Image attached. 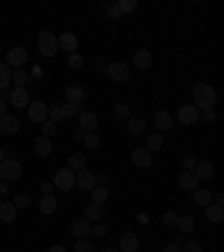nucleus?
<instances>
[{"instance_id": "41", "label": "nucleus", "mask_w": 224, "mask_h": 252, "mask_svg": "<svg viewBox=\"0 0 224 252\" xmlns=\"http://www.w3.org/2000/svg\"><path fill=\"white\" fill-rule=\"evenodd\" d=\"M14 207L16 210H25V207H29V203H31V198L27 194H18V196H14Z\"/></svg>"}, {"instance_id": "39", "label": "nucleus", "mask_w": 224, "mask_h": 252, "mask_svg": "<svg viewBox=\"0 0 224 252\" xmlns=\"http://www.w3.org/2000/svg\"><path fill=\"white\" fill-rule=\"evenodd\" d=\"M117 9L121 14H130V11L137 9V0H117Z\"/></svg>"}, {"instance_id": "33", "label": "nucleus", "mask_w": 224, "mask_h": 252, "mask_svg": "<svg viewBox=\"0 0 224 252\" xmlns=\"http://www.w3.org/2000/svg\"><path fill=\"white\" fill-rule=\"evenodd\" d=\"M11 72H14V70H11L7 63H0V90H7V88H9Z\"/></svg>"}, {"instance_id": "32", "label": "nucleus", "mask_w": 224, "mask_h": 252, "mask_svg": "<svg viewBox=\"0 0 224 252\" xmlns=\"http://www.w3.org/2000/svg\"><path fill=\"white\" fill-rule=\"evenodd\" d=\"M128 131H130V135H141V133L146 131V122L141 120V117H130L128 120Z\"/></svg>"}, {"instance_id": "3", "label": "nucleus", "mask_w": 224, "mask_h": 252, "mask_svg": "<svg viewBox=\"0 0 224 252\" xmlns=\"http://www.w3.org/2000/svg\"><path fill=\"white\" fill-rule=\"evenodd\" d=\"M21 176H23L21 162H16V160H7V158L0 162V180L11 183V180H18Z\"/></svg>"}, {"instance_id": "34", "label": "nucleus", "mask_w": 224, "mask_h": 252, "mask_svg": "<svg viewBox=\"0 0 224 252\" xmlns=\"http://www.w3.org/2000/svg\"><path fill=\"white\" fill-rule=\"evenodd\" d=\"M83 110H81V106H76V104H65L61 106V117L63 120H70V117H76V115H81Z\"/></svg>"}, {"instance_id": "54", "label": "nucleus", "mask_w": 224, "mask_h": 252, "mask_svg": "<svg viewBox=\"0 0 224 252\" xmlns=\"http://www.w3.org/2000/svg\"><path fill=\"white\" fill-rule=\"evenodd\" d=\"M83 137H85V133L81 131V128H76V131H74V140H78V142H83Z\"/></svg>"}, {"instance_id": "53", "label": "nucleus", "mask_w": 224, "mask_h": 252, "mask_svg": "<svg viewBox=\"0 0 224 252\" xmlns=\"http://www.w3.org/2000/svg\"><path fill=\"white\" fill-rule=\"evenodd\" d=\"M108 183H110V176H99L97 178V187H105Z\"/></svg>"}, {"instance_id": "36", "label": "nucleus", "mask_w": 224, "mask_h": 252, "mask_svg": "<svg viewBox=\"0 0 224 252\" xmlns=\"http://www.w3.org/2000/svg\"><path fill=\"white\" fill-rule=\"evenodd\" d=\"M83 144H85V149H88V151H99L101 140H99V135H97V133H85Z\"/></svg>"}, {"instance_id": "16", "label": "nucleus", "mask_w": 224, "mask_h": 252, "mask_svg": "<svg viewBox=\"0 0 224 252\" xmlns=\"http://www.w3.org/2000/svg\"><path fill=\"white\" fill-rule=\"evenodd\" d=\"M132 162H135L139 169H148L152 164V156L144 147H137L135 151H132Z\"/></svg>"}, {"instance_id": "52", "label": "nucleus", "mask_w": 224, "mask_h": 252, "mask_svg": "<svg viewBox=\"0 0 224 252\" xmlns=\"http://www.w3.org/2000/svg\"><path fill=\"white\" fill-rule=\"evenodd\" d=\"M97 72H99V74H105V72H108V63H105V61H99V63H97Z\"/></svg>"}, {"instance_id": "29", "label": "nucleus", "mask_w": 224, "mask_h": 252, "mask_svg": "<svg viewBox=\"0 0 224 252\" xmlns=\"http://www.w3.org/2000/svg\"><path fill=\"white\" fill-rule=\"evenodd\" d=\"M164 147V137H162V133H152V135H148L146 137V151L148 153H152V151H159V149Z\"/></svg>"}, {"instance_id": "48", "label": "nucleus", "mask_w": 224, "mask_h": 252, "mask_svg": "<svg viewBox=\"0 0 224 252\" xmlns=\"http://www.w3.org/2000/svg\"><path fill=\"white\" fill-rule=\"evenodd\" d=\"M76 252H92V243L88 239H76V246H74Z\"/></svg>"}, {"instance_id": "22", "label": "nucleus", "mask_w": 224, "mask_h": 252, "mask_svg": "<svg viewBox=\"0 0 224 252\" xmlns=\"http://www.w3.org/2000/svg\"><path fill=\"white\" fill-rule=\"evenodd\" d=\"M193 173L198 176V180H211L215 173V167L211 162H198L193 169Z\"/></svg>"}, {"instance_id": "5", "label": "nucleus", "mask_w": 224, "mask_h": 252, "mask_svg": "<svg viewBox=\"0 0 224 252\" xmlns=\"http://www.w3.org/2000/svg\"><path fill=\"white\" fill-rule=\"evenodd\" d=\"M54 187L61 189V191H70L72 187H76V180H74V171L72 169H58L56 176H54Z\"/></svg>"}, {"instance_id": "23", "label": "nucleus", "mask_w": 224, "mask_h": 252, "mask_svg": "<svg viewBox=\"0 0 224 252\" xmlns=\"http://www.w3.org/2000/svg\"><path fill=\"white\" fill-rule=\"evenodd\" d=\"M155 126L157 131H168L173 126V115L168 113V110H159V113H155Z\"/></svg>"}, {"instance_id": "9", "label": "nucleus", "mask_w": 224, "mask_h": 252, "mask_svg": "<svg viewBox=\"0 0 224 252\" xmlns=\"http://www.w3.org/2000/svg\"><path fill=\"white\" fill-rule=\"evenodd\" d=\"M47 110H50V106L45 104V101H31L29 106H27V115H29L31 122H45L47 120Z\"/></svg>"}, {"instance_id": "6", "label": "nucleus", "mask_w": 224, "mask_h": 252, "mask_svg": "<svg viewBox=\"0 0 224 252\" xmlns=\"http://www.w3.org/2000/svg\"><path fill=\"white\" fill-rule=\"evenodd\" d=\"M27 59H29V54H27V50L25 47H11L9 52H7V65H9L11 70H21L23 65H25L27 63Z\"/></svg>"}, {"instance_id": "55", "label": "nucleus", "mask_w": 224, "mask_h": 252, "mask_svg": "<svg viewBox=\"0 0 224 252\" xmlns=\"http://www.w3.org/2000/svg\"><path fill=\"white\" fill-rule=\"evenodd\" d=\"M213 205H224V196L222 194H215L213 196Z\"/></svg>"}, {"instance_id": "37", "label": "nucleus", "mask_w": 224, "mask_h": 252, "mask_svg": "<svg viewBox=\"0 0 224 252\" xmlns=\"http://www.w3.org/2000/svg\"><path fill=\"white\" fill-rule=\"evenodd\" d=\"M177 219H179V214L177 212H173V210H168V212L162 214V223L166 227H177Z\"/></svg>"}, {"instance_id": "31", "label": "nucleus", "mask_w": 224, "mask_h": 252, "mask_svg": "<svg viewBox=\"0 0 224 252\" xmlns=\"http://www.w3.org/2000/svg\"><path fill=\"white\" fill-rule=\"evenodd\" d=\"M90 196H92L94 205H105V200L110 198V191H108V187H94L90 191Z\"/></svg>"}, {"instance_id": "4", "label": "nucleus", "mask_w": 224, "mask_h": 252, "mask_svg": "<svg viewBox=\"0 0 224 252\" xmlns=\"http://www.w3.org/2000/svg\"><path fill=\"white\" fill-rule=\"evenodd\" d=\"M108 74L112 81H117V84H124V81H128L130 79V68H128V63L124 61H112L108 63Z\"/></svg>"}, {"instance_id": "51", "label": "nucleus", "mask_w": 224, "mask_h": 252, "mask_svg": "<svg viewBox=\"0 0 224 252\" xmlns=\"http://www.w3.org/2000/svg\"><path fill=\"white\" fill-rule=\"evenodd\" d=\"M52 187H54V185L50 183V180H45V183H41V191H43V196H45V194H52Z\"/></svg>"}, {"instance_id": "25", "label": "nucleus", "mask_w": 224, "mask_h": 252, "mask_svg": "<svg viewBox=\"0 0 224 252\" xmlns=\"http://www.w3.org/2000/svg\"><path fill=\"white\" fill-rule=\"evenodd\" d=\"M34 151H36L38 156H43V158H45V156H50V153L54 151V144H52V140H50V137H43V135H41L36 142H34Z\"/></svg>"}, {"instance_id": "56", "label": "nucleus", "mask_w": 224, "mask_h": 252, "mask_svg": "<svg viewBox=\"0 0 224 252\" xmlns=\"http://www.w3.org/2000/svg\"><path fill=\"white\" fill-rule=\"evenodd\" d=\"M7 115V101L0 99V117H5Z\"/></svg>"}, {"instance_id": "19", "label": "nucleus", "mask_w": 224, "mask_h": 252, "mask_svg": "<svg viewBox=\"0 0 224 252\" xmlns=\"http://www.w3.org/2000/svg\"><path fill=\"white\" fill-rule=\"evenodd\" d=\"M90 230H92V223L85 219H78L72 223V234L76 236V239H88L90 236Z\"/></svg>"}, {"instance_id": "14", "label": "nucleus", "mask_w": 224, "mask_h": 252, "mask_svg": "<svg viewBox=\"0 0 224 252\" xmlns=\"http://www.w3.org/2000/svg\"><path fill=\"white\" fill-rule=\"evenodd\" d=\"M97 126H99V117L94 115V113H81L78 115V128L83 133H94Z\"/></svg>"}, {"instance_id": "28", "label": "nucleus", "mask_w": 224, "mask_h": 252, "mask_svg": "<svg viewBox=\"0 0 224 252\" xmlns=\"http://www.w3.org/2000/svg\"><path fill=\"white\" fill-rule=\"evenodd\" d=\"M195 225H198V223H195V219H193V216H188V214H184V216H179V219H177V227H179V232H182V234H191V232L195 230Z\"/></svg>"}, {"instance_id": "26", "label": "nucleus", "mask_w": 224, "mask_h": 252, "mask_svg": "<svg viewBox=\"0 0 224 252\" xmlns=\"http://www.w3.org/2000/svg\"><path fill=\"white\" fill-rule=\"evenodd\" d=\"M204 210H206V220H209V223H222V219H224V210H222V205H213L211 203L209 207H204Z\"/></svg>"}, {"instance_id": "49", "label": "nucleus", "mask_w": 224, "mask_h": 252, "mask_svg": "<svg viewBox=\"0 0 224 252\" xmlns=\"http://www.w3.org/2000/svg\"><path fill=\"white\" fill-rule=\"evenodd\" d=\"M199 117H202L206 124H213L218 115H215V108H206V110H199Z\"/></svg>"}, {"instance_id": "58", "label": "nucleus", "mask_w": 224, "mask_h": 252, "mask_svg": "<svg viewBox=\"0 0 224 252\" xmlns=\"http://www.w3.org/2000/svg\"><path fill=\"white\" fill-rule=\"evenodd\" d=\"M47 252H68V250H65V248H63V246H52V248H50V250H47Z\"/></svg>"}, {"instance_id": "44", "label": "nucleus", "mask_w": 224, "mask_h": 252, "mask_svg": "<svg viewBox=\"0 0 224 252\" xmlns=\"http://www.w3.org/2000/svg\"><path fill=\"white\" fill-rule=\"evenodd\" d=\"M47 117H50V122L58 124V122L63 120V117H61V106H50V110H47Z\"/></svg>"}, {"instance_id": "43", "label": "nucleus", "mask_w": 224, "mask_h": 252, "mask_svg": "<svg viewBox=\"0 0 224 252\" xmlns=\"http://www.w3.org/2000/svg\"><path fill=\"white\" fill-rule=\"evenodd\" d=\"M68 65H70L72 70H78L81 65H83V57H81V54H76V52L68 54Z\"/></svg>"}, {"instance_id": "7", "label": "nucleus", "mask_w": 224, "mask_h": 252, "mask_svg": "<svg viewBox=\"0 0 224 252\" xmlns=\"http://www.w3.org/2000/svg\"><path fill=\"white\" fill-rule=\"evenodd\" d=\"M177 120L182 122L184 126H193L199 122V108H195L193 104H186L177 110Z\"/></svg>"}, {"instance_id": "18", "label": "nucleus", "mask_w": 224, "mask_h": 252, "mask_svg": "<svg viewBox=\"0 0 224 252\" xmlns=\"http://www.w3.org/2000/svg\"><path fill=\"white\" fill-rule=\"evenodd\" d=\"M198 185H199V180L193 171H184L182 176H179V189H184V191H195Z\"/></svg>"}, {"instance_id": "47", "label": "nucleus", "mask_w": 224, "mask_h": 252, "mask_svg": "<svg viewBox=\"0 0 224 252\" xmlns=\"http://www.w3.org/2000/svg\"><path fill=\"white\" fill-rule=\"evenodd\" d=\"M105 11H108V18H112V21H119L121 18V11L117 9V2H108V5H105Z\"/></svg>"}, {"instance_id": "27", "label": "nucleus", "mask_w": 224, "mask_h": 252, "mask_svg": "<svg viewBox=\"0 0 224 252\" xmlns=\"http://www.w3.org/2000/svg\"><path fill=\"white\" fill-rule=\"evenodd\" d=\"M101 216H103V205L90 203L88 207H85V220H90V223H97V220H101Z\"/></svg>"}, {"instance_id": "45", "label": "nucleus", "mask_w": 224, "mask_h": 252, "mask_svg": "<svg viewBox=\"0 0 224 252\" xmlns=\"http://www.w3.org/2000/svg\"><path fill=\"white\" fill-rule=\"evenodd\" d=\"M43 137H52L54 133H56V124H54V122H50V120H45L43 122Z\"/></svg>"}, {"instance_id": "24", "label": "nucleus", "mask_w": 224, "mask_h": 252, "mask_svg": "<svg viewBox=\"0 0 224 252\" xmlns=\"http://www.w3.org/2000/svg\"><path fill=\"white\" fill-rule=\"evenodd\" d=\"M193 203L199 205V207H209L211 203H213V194H211L209 189H195L193 191Z\"/></svg>"}, {"instance_id": "21", "label": "nucleus", "mask_w": 224, "mask_h": 252, "mask_svg": "<svg viewBox=\"0 0 224 252\" xmlns=\"http://www.w3.org/2000/svg\"><path fill=\"white\" fill-rule=\"evenodd\" d=\"M16 214H18V210L14 207V203H11V200L0 203V220H2V223H14Z\"/></svg>"}, {"instance_id": "17", "label": "nucleus", "mask_w": 224, "mask_h": 252, "mask_svg": "<svg viewBox=\"0 0 224 252\" xmlns=\"http://www.w3.org/2000/svg\"><path fill=\"white\" fill-rule=\"evenodd\" d=\"M85 99V90L81 88V86H68L65 88V101L68 104H81V101Z\"/></svg>"}, {"instance_id": "40", "label": "nucleus", "mask_w": 224, "mask_h": 252, "mask_svg": "<svg viewBox=\"0 0 224 252\" xmlns=\"http://www.w3.org/2000/svg\"><path fill=\"white\" fill-rule=\"evenodd\" d=\"M184 252H204V246L198 241V239H186L182 246Z\"/></svg>"}, {"instance_id": "20", "label": "nucleus", "mask_w": 224, "mask_h": 252, "mask_svg": "<svg viewBox=\"0 0 224 252\" xmlns=\"http://www.w3.org/2000/svg\"><path fill=\"white\" fill-rule=\"evenodd\" d=\"M56 207H58V200L54 198L52 194H45L41 198V205H38V210H41L43 216H52L54 212H56Z\"/></svg>"}, {"instance_id": "2", "label": "nucleus", "mask_w": 224, "mask_h": 252, "mask_svg": "<svg viewBox=\"0 0 224 252\" xmlns=\"http://www.w3.org/2000/svg\"><path fill=\"white\" fill-rule=\"evenodd\" d=\"M36 43H38V52H41L43 57H47V59H52L54 54L58 52V41H56V36H54L50 30H43L41 34H38Z\"/></svg>"}, {"instance_id": "59", "label": "nucleus", "mask_w": 224, "mask_h": 252, "mask_svg": "<svg viewBox=\"0 0 224 252\" xmlns=\"http://www.w3.org/2000/svg\"><path fill=\"white\" fill-rule=\"evenodd\" d=\"M184 241H186V234H179V236H177V241H175V243H179V246H182Z\"/></svg>"}, {"instance_id": "13", "label": "nucleus", "mask_w": 224, "mask_h": 252, "mask_svg": "<svg viewBox=\"0 0 224 252\" xmlns=\"http://www.w3.org/2000/svg\"><path fill=\"white\" fill-rule=\"evenodd\" d=\"M56 41H58V50H65L68 54L76 52V47H78V38L74 36L72 32H63L61 36H56Z\"/></svg>"}, {"instance_id": "61", "label": "nucleus", "mask_w": 224, "mask_h": 252, "mask_svg": "<svg viewBox=\"0 0 224 252\" xmlns=\"http://www.w3.org/2000/svg\"><path fill=\"white\" fill-rule=\"evenodd\" d=\"M2 160H5V151H2V149H0V162H2Z\"/></svg>"}, {"instance_id": "50", "label": "nucleus", "mask_w": 224, "mask_h": 252, "mask_svg": "<svg viewBox=\"0 0 224 252\" xmlns=\"http://www.w3.org/2000/svg\"><path fill=\"white\" fill-rule=\"evenodd\" d=\"M162 252H184V250H182V246H179V243H175V241H173V243H168V246L164 248Z\"/></svg>"}, {"instance_id": "35", "label": "nucleus", "mask_w": 224, "mask_h": 252, "mask_svg": "<svg viewBox=\"0 0 224 252\" xmlns=\"http://www.w3.org/2000/svg\"><path fill=\"white\" fill-rule=\"evenodd\" d=\"M11 81H14L16 88H25V84L29 81V74H27L23 68L21 70H14V72H11Z\"/></svg>"}, {"instance_id": "15", "label": "nucleus", "mask_w": 224, "mask_h": 252, "mask_svg": "<svg viewBox=\"0 0 224 252\" xmlns=\"http://www.w3.org/2000/svg\"><path fill=\"white\" fill-rule=\"evenodd\" d=\"M139 250V236L132 232H125L119 239V252H137Z\"/></svg>"}, {"instance_id": "38", "label": "nucleus", "mask_w": 224, "mask_h": 252, "mask_svg": "<svg viewBox=\"0 0 224 252\" xmlns=\"http://www.w3.org/2000/svg\"><path fill=\"white\" fill-rule=\"evenodd\" d=\"M115 117H117V120H119V122H128V120H130V108H128V106H125V104H117L115 106Z\"/></svg>"}, {"instance_id": "60", "label": "nucleus", "mask_w": 224, "mask_h": 252, "mask_svg": "<svg viewBox=\"0 0 224 252\" xmlns=\"http://www.w3.org/2000/svg\"><path fill=\"white\" fill-rule=\"evenodd\" d=\"M103 252H119V248H105Z\"/></svg>"}, {"instance_id": "12", "label": "nucleus", "mask_w": 224, "mask_h": 252, "mask_svg": "<svg viewBox=\"0 0 224 252\" xmlns=\"http://www.w3.org/2000/svg\"><path fill=\"white\" fill-rule=\"evenodd\" d=\"M9 101L14 108H27L29 106V93H27V88L9 90Z\"/></svg>"}, {"instance_id": "46", "label": "nucleus", "mask_w": 224, "mask_h": 252, "mask_svg": "<svg viewBox=\"0 0 224 252\" xmlns=\"http://www.w3.org/2000/svg\"><path fill=\"white\" fill-rule=\"evenodd\" d=\"M195 164H198V160H195V158L191 156V153H186V156L182 158V167H184V171H193Z\"/></svg>"}, {"instance_id": "1", "label": "nucleus", "mask_w": 224, "mask_h": 252, "mask_svg": "<svg viewBox=\"0 0 224 252\" xmlns=\"http://www.w3.org/2000/svg\"><path fill=\"white\" fill-rule=\"evenodd\" d=\"M218 104V93L213 90V86L206 84V81H199L195 84L193 88V106L199 110H206V108H215Z\"/></svg>"}, {"instance_id": "8", "label": "nucleus", "mask_w": 224, "mask_h": 252, "mask_svg": "<svg viewBox=\"0 0 224 252\" xmlns=\"http://www.w3.org/2000/svg\"><path fill=\"white\" fill-rule=\"evenodd\" d=\"M74 180H76V187L83 189V191H92L97 187V176L88 169H81V171L74 173Z\"/></svg>"}, {"instance_id": "30", "label": "nucleus", "mask_w": 224, "mask_h": 252, "mask_svg": "<svg viewBox=\"0 0 224 252\" xmlns=\"http://www.w3.org/2000/svg\"><path fill=\"white\" fill-rule=\"evenodd\" d=\"M85 162H88V160H85L83 153H72L68 160V169H72V171L76 173V171H81V169H85Z\"/></svg>"}, {"instance_id": "57", "label": "nucleus", "mask_w": 224, "mask_h": 252, "mask_svg": "<svg viewBox=\"0 0 224 252\" xmlns=\"http://www.w3.org/2000/svg\"><path fill=\"white\" fill-rule=\"evenodd\" d=\"M7 191H9V185H7V183H0V196H5Z\"/></svg>"}, {"instance_id": "10", "label": "nucleus", "mask_w": 224, "mask_h": 252, "mask_svg": "<svg viewBox=\"0 0 224 252\" xmlns=\"http://www.w3.org/2000/svg\"><path fill=\"white\" fill-rule=\"evenodd\" d=\"M21 131V120L14 115H5L0 117V133L2 135H16V133Z\"/></svg>"}, {"instance_id": "11", "label": "nucleus", "mask_w": 224, "mask_h": 252, "mask_svg": "<svg viewBox=\"0 0 224 252\" xmlns=\"http://www.w3.org/2000/svg\"><path fill=\"white\" fill-rule=\"evenodd\" d=\"M132 63H135V68L139 70V72H144V70H150L152 65V54L148 52V50H137L135 54H132Z\"/></svg>"}, {"instance_id": "42", "label": "nucleus", "mask_w": 224, "mask_h": 252, "mask_svg": "<svg viewBox=\"0 0 224 252\" xmlns=\"http://www.w3.org/2000/svg\"><path fill=\"white\" fill-rule=\"evenodd\" d=\"M90 234L101 236V239H103V236L108 234V225H105V223H101V220H97V223H92V230H90Z\"/></svg>"}]
</instances>
